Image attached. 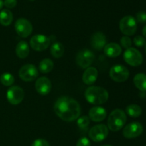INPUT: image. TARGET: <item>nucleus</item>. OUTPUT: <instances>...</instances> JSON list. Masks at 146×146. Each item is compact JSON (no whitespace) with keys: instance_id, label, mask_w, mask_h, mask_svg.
Returning <instances> with one entry per match:
<instances>
[{"instance_id":"5701e85b","label":"nucleus","mask_w":146,"mask_h":146,"mask_svg":"<svg viewBox=\"0 0 146 146\" xmlns=\"http://www.w3.org/2000/svg\"><path fill=\"white\" fill-rule=\"evenodd\" d=\"M54 62L50 58H44L39 63L38 69L43 74H48L54 68Z\"/></svg>"},{"instance_id":"2f4dec72","label":"nucleus","mask_w":146,"mask_h":146,"mask_svg":"<svg viewBox=\"0 0 146 146\" xmlns=\"http://www.w3.org/2000/svg\"><path fill=\"white\" fill-rule=\"evenodd\" d=\"M17 0H4V4L6 7L9 9H12L17 5Z\"/></svg>"},{"instance_id":"1a4fd4ad","label":"nucleus","mask_w":146,"mask_h":146,"mask_svg":"<svg viewBox=\"0 0 146 146\" xmlns=\"http://www.w3.org/2000/svg\"><path fill=\"white\" fill-rule=\"evenodd\" d=\"M50 38L43 34L34 35L30 39V46L36 51H43L47 49L50 46Z\"/></svg>"},{"instance_id":"cd10ccee","label":"nucleus","mask_w":146,"mask_h":146,"mask_svg":"<svg viewBox=\"0 0 146 146\" xmlns=\"http://www.w3.org/2000/svg\"><path fill=\"white\" fill-rule=\"evenodd\" d=\"M133 43L137 47H143L145 46L146 42L144 37L141 36H137L134 38Z\"/></svg>"},{"instance_id":"2eb2a0df","label":"nucleus","mask_w":146,"mask_h":146,"mask_svg":"<svg viewBox=\"0 0 146 146\" xmlns=\"http://www.w3.org/2000/svg\"><path fill=\"white\" fill-rule=\"evenodd\" d=\"M106 37L104 33L101 31L96 32L91 36V45L94 49L96 51H101L106 45Z\"/></svg>"},{"instance_id":"b1692460","label":"nucleus","mask_w":146,"mask_h":146,"mask_svg":"<svg viewBox=\"0 0 146 146\" xmlns=\"http://www.w3.org/2000/svg\"><path fill=\"white\" fill-rule=\"evenodd\" d=\"M126 113L132 118H138L142 114V109L141 106L136 104H131L125 108Z\"/></svg>"},{"instance_id":"473e14b6","label":"nucleus","mask_w":146,"mask_h":146,"mask_svg":"<svg viewBox=\"0 0 146 146\" xmlns=\"http://www.w3.org/2000/svg\"><path fill=\"white\" fill-rule=\"evenodd\" d=\"M142 31H143V35L144 36V37H145V38H146V25L143 27Z\"/></svg>"},{"instance_id":"c9c22d12","label":"nucleus","mask_w":146,"mask_h":146,"mask_svg":"<svg viewBox=\"0 0 146 146\" xmlns=\"http://www.w3.org/2000/svg\"><path fill=\"white\" fill-rule=\"evenodd\" d=\"M145 53H146V43H145Z\"/></svg>"},{"instance_id":"39448f33","label":"nucleus","mask_w":146,"mask_h":146,"mask_svg":"<svg viewBox=\"0 0 146 146\" xmlns=\"http://www.w3.org/2000/svg\"><path fill=\"white\" fill-rule=\"evenodd\" d=\"M95 60V55L89 49H82L77 54L76 57V62L81 68H87L93 64Z\"/></svg>"},{"instance_id":"4be33fe9","label":"nucleus","mask_w":146,"mask_h":146,"mask_svg":"<svg viewBox=\"0 0 146 146\" xmlns=\"http://www.w3.org/2000/svg\"><path fill=\"white\" fill-rule=\"evenodd\" d=\"M13 21V14L9 9H3L0 11V24L3 26L10 25Z\"/></svg>"},{"instance_id":"6ab92c4d","label":"nucleus","mask_w":146,"mask_h":146,"mask_svg":"<svg viewBox=\"0 0 146 146\" xmlns=\"http://www.w3.org/2000/svg\"><path fill=\"white\" fill-rule=\"evenodd\" d=\"M16 54L19 58H26L29 54V46L27 42L21 41L17 44L16 46Z\"/></svg>"},{"instance_id":"393cba45","label":"nucleus","mask_w":146,"mask_h":146,"mask_svg":"<svg viewBox=\"0 0 146 146\" xmlns=\"http://www.w3.org/2000/svg\"><path fill=\"white\" fill-rule=\"evenodd\" d=\"M0 81L5 86H11L14 83V77L10 73H4L0 76Z\"/></svg>"},{"instance_id":"dca6fc26","label":"nucleus","mask_w":146,"mask_h":146,"mask_svg":"<svg viewBox=\"0 0 146 146\" xmlns=\"http://www.w3.org/2000/svg\"><path fill=\"white\" fill-rule=\"evenodd\" d=\"M106 109L101 106L92 107L88 112V118L94 122H101L106 118Z\"/></svg>"},{"instance_id":"aec40b11","label":"nucleus","mask_w":146,"mask_h":146,"mask_svg":"<svg viewBox=\"0 0 146 146\" xmlns=\"http://www.w3.org/2000/svg\"><path fill=\"white\" fill-rule=\"evenodd\" d=\"M135 87L142 91H146V74L139 73L136 74L133 78Z\"/></svg>"},{"instance_id":"9d476101","label":"nucleus","mask_w":146,"mask_h":146,"mask_svg":"<svg viewBox=\"0 0 146 146\" xmlns=\"http://www.w3.org/2000/svg\"><path fill=\"white\" fill-rule=\"evenodd\" d=\"M16 32L21 38H27L31 35L33 31V27L31 23L29 20L24 18H19L15 23Z\"/></svg>"},{"instance_id":"7ed1b4c3","label":"nucleus","mask_w":146,"mask_h":146,"mask_svg":"<svg viewBox=\"0 0 146 146\" xmlns=\"http://www.w3.org/2000/svg\"><path fill=\"white\" fill-rule=\"evenodd\" d=\"M127 121L125 112L121 109H115L111 113L108 118V128L116 132L123 128Z\"/></svg>"},{"instance_id":"c756f323","label":"nucleus","mask_w":146,"mask_h":146,"mask_svg":"<svg viewBox=\"0 0 146 146\" xmlns=\"http://www.w3.org/2000/svg\"><path fill=\"white\" fill-rule=\"evenodd\" d=\"M31 146H50V145L48 141H46L45 139L39 138V139L35 140L31 144Z\"/></svg>"},{"instance_id":"a211bd4d","label":"nucleus","mask_w":146,"mask_h":146,"mask_svg":"<svg viewBox=\"0 0 146 146\" xmlns=\"http://www.w3.org/2000/svg\"><path fill=\"white\" fill-rule=\"evenodd\" d=\"M104 51L106 56L109 58H115L121 54L122 48L116 43H110L105 46Z\"/></svg>"},{"instance_id":"f8f14e48","label":"nucleus","mask_w":146,"mask_h":146,"mask_svg":"<svg viewBox=\"0 0 146 146\" xmlns=\"http://www.w3.org/2000/svg\"><path fill=\"white\" fill-rule=\"evenodd\" d=\"M24 92L23 88L18 86H13L8 89L7 92V101L12 105H18L23 101Z\"/></svg>"},{"instance_id":"6e6552de","label":"nucleus","mask_w":146,"mask_h":146,"mask_svg":"<svg viewBox=\"0 0 146 146\" xmlns=\"http://www.w3.org/2000/svg\"><path fill=\"white\" fill-rule=\"evenodd\" d=\"M129 76L128 69L123 65H115L110 70V77L115 82H124L128 80Z\"/></svg>"},{"instance_id":"20e7f679","label":"nucleus","mask_w":146,"mask_h":146,"mask_svg":"<svg viewBox=\"0 0 146 146\" xmlns=\"http://www.w3.org/2000/svg\"><path fill=\"white\" fill-rule=\"evenodd\" d=\"M119 27L121 32L127 36H133L137 30L136 20L132 16H125L120 21Z\"/></svg>"},{"instance_id":"c85d7f7f","label":"nucleus","mask_w":146,"mask_h":146,"mask_svg":"<svg viewBox=\"0 0 146 146\" xmlns=\"http://www.w3.org/2000/svg\"><path fill=\"white\" fill-rule=\"evenodd\" d=\"M136 20L139 23L143 24L146 22V12L143 11H141L137 13L136 14Z\"/></svg>"},{"instance_id":"7c9ffc66","label":"nucleus","mask_w":146,"mask_h":146,"mask_svg":"<svg viewBox=\"0 0 146 146\" xmlns=\"http://www.w3.org/2000/svg\"><path fill=\"white\" fill-rule=\"evenodd\" d=\"M76 146H91L90 141L86 137H82L77 141Z\"/></svg>"},{"instance_id":"f704fd0d","label":"nucleus","mask_w":146,"mask_h":146,"mask_svg":"<svg viewBox=\"0 0 146 146\" xmlns=\"http://www.w3.org/2000/svg\"><path fill=\"white\" fill-rule=\"evenodd\" d=\"M101 146H113V145H101Z\"/></svg>"},{"instance_id":"72a5a7b5","label":"nucleus","mask_w":146,"mask_h":146,"mask_svg":"<svg viewBox=\"0 0 146 146\" xmlns=\"http://www.w3.org/2000/svg\"><path fill=\"white\" fill-rule=\"evenodd\" d=\"M3 5H4V1H3V0H0V9L2 8Z\"/></svg>"},{"instance_id":"4c0bfd02","label":"nucleus","mask_w":146,"mask_h":146,"mask_svg":"<svg viewBox=\"0 0 146 146\" xmlns=\"http://www.w3.org/2000/svg\"><path fill=\"white\" fill-rule=\"evenodd\" d=\"M145 146H146V145H145Z\"/></svg>"},{"instance_id":"0eeeda50","label":"nucleus","mask_w":146,"mask_h":146,"mask_svg":"<svg viewBox=\"0 0 146 146\" xmlns=\"http://www.w3.org/2000/svg\"><path fill=\"white\" fill-rule=\"evenodd\" d=\"M108 135V128L104 124L94 125L90 129L88 136L94 142L99 143L104 141Z\"/></svg>"},{"instance_id":"f03ea898","label":"nucleus","mask_w":146,"mask_h":146,"mask_svg":"<svg viewBox=\"0 0 146 146\" xmlns=\"http://www.w3.org/2000/svg\"><path fill=\"white\" fill-rule=\"evenodd\" d=\"M84 96L86 101L94 105L104 104L108 99V92L106 89L101 86H89L86 90Z\"/></svg>"},{"instance_id":"bb28decb","label":"nucleus","mask_w":146,"mask_h":146,"mask_svg":"<svg viewBox=\"0 0 146 146\" xmlns=\"http://www.w3.org/2000/svg\"><path fill=\"white\" fill-rule=\"evenodd\" d=\"M121 44L123 48L125 49L131 48V45H132V41L131 38L128 36H123L121 39Z\"/></svg>"},{"instance_id":"412c9836","label":"nucleus","mask_w":146,"mask_h":146,"mask_svg":"<svg viewBox=\"0 0 146 146\" xmlns=\"http://www.w3.org/2000/svg\"><path fill=\"white\" fill-rule=\"evenodd\" d=\"M50 52L53 57L59 58L63 56L64 54V47L60 42H54L50 48Z\"/></svg>"},{"instance_id":"423d86ee","label":"nucleus","mask_w":146,"mask_h":146,"mask_svg":"<svg viewBox=\"0 0 146 146\" xmlns=\"http://www.w3.org/2000/svg\"><path fill=\"white\" fill-rule=\"evenodd\" d=\"M123 58L125 62L131 66H139L143 61L141 53L136 48L132 47L125 50L123 54Z\"/></svg>"},{"instance_id":"e433bc0d","label":"nucleus","mask_w":146,"mask_h":146,"mask_svg":"<svg viewBox=\"0 0 146 146\" xmlns=\"http://www.w3.org/2000/svg\"><path fill=\"white\" fill-rule=\"evenodd\" d=\"M29 1H35V0H29Z\"/></svg>"},{"instance_id":"9b49d317","label":"nucleus","mask_w":146,"mask_h":146,"mask_svg":"<svg viewBox=\"0 0 146 146\" xmlns=\"http://www.w3.org/2000/svg\"><path fill=\"white\" fill-rule=\"evenodd\" d=\"M19 76L22 81L30 82L38 77V71L36 67L33 64H26L20 68Z\"/></svg>"},{"instance_id":"f257e3e1","label":"nucleus","mask_w":146,"mask_h":146,"mask_svg":"<svg viewBox=\"0 0 146 146\" xmlns=\"http://www.w3.org/2000/svg\"><path fill=\"white\" fill-rule=\"evenodd\" d=\"M54 111L62 121L72 122L78 118L81 109L80 104L71 97H59L54 104Z\"/></svg>"},{"instance_id":"a878e982","label":"nucleus","mask_w":146,"mask_h":146,"mask_svg":"<svg viewBox=\"0 0 146 146\" xmlns=\"http://www.w3.org/2000/svg\"><path fill=\"white\" fill-rule=\"evenodd\" d=\"M90 123V118L86 115L78 118L77 119V124L81 129H86Z\"/></svg>"},{"instance_id":"ddd939ff","label":"nucleus","mask_w":146,"mask_h":146,"mask_svg":"<svg viewBox=\"0 0 146 146\" xmlns=\"http://www.w3.org/2000/svg\"><path fill=\"white\" fill-rule=\"evenodd\" d=\"M143 131V127L139 122H133L129 123L124 128L123 131V135L125 138L128 139L137 138L142 134Z\"/></svg>"},{"instance_id":"f3484780","label":"nucleus","mask_w":146,"mask_h":146,"mask_svg":"<svg viewBox=\"0 0 146 146\" xmlns=\"http://www.w3.org/2000/svg\"><path fill=\"white\" fill-rule=\"evenodd\" d=\"M98 78V71L94 67H88L86 68L83 74L82 80L86 85H93Z\"/></svg>"},{"instance_id":"4468645a","label":"nucleus","mask_w":146,"mask_h":146,"mask_svg":"<svg viewBox=\"0 0 146 146\" xmlns=\"http://www.w3.org/2000/svg\"><path fill=\"white\" fill-rule=\"evenodd\" d=\"M35 88L37 92L42 96L48 94L51 89V82L47 77H40L35 83Z\"/></svg>"}]
</instances>
